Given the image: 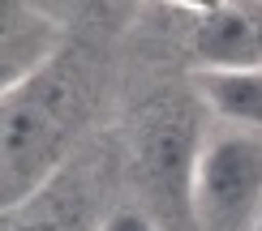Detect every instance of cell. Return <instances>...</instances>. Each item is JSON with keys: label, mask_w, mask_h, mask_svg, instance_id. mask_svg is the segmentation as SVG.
<instances>
[{"label": "cell", "mask_w": 262, "mask_h": 231, "mask_svg": "<svg viewBox=\"0 0 262 231\" xmlns=\"http://www.w3.org/2000/svg\"><path fill=\"white\" fill-rule=\"evenodd\" d=\"M99 231H163V227L142 210V206H121V210H112L99 223Z\"/></svg>", "instance_id": "52a82bcc"}, {"label": "cell", "mask_w": 262, "mask_h": 231, "mask_svg": "<svg viewBox=\"0 0 262 231\" xmlns=\"http://www.w3.org/2000/svg\"><path fill=\"white\" fill-rule=\"evenodd\" d=\"M202 141H193V129L177 107H155L142 116L138 124V163L146 184H155V193H177L181 206L189 210V180L193 163H198Z\"/></svg>", "instance_id": "3957f363"}, {"label": "cell", "mask_w": 262, "mask_h": 231, "mask_svg": "<svg viewBox=\"0 0 262 231\" xmlns=\"http://www.w3.org/2000/svg\"><path fill=\"white\" fill-rule=\"evenodd\" d=\"M189 47L202 69H249L262 64V5H215L193 13Z\"/></svg>", "instance_id": "5b68a950"}, {"label": "cell", "mask_w": 262, "mask_h": 231, "mask_svg": "<svg viewBox=\"0 0 262 231\" xmlns=\"http://www.w3.org/2000/svg\"><path fill=\"white\" fill-rule=\"evenodd\" d=\"M189 218L198 231H254L262 223V137L224 124L202 137Z\"/></svg>", "instance_id": "7a4b0ae2"}, {"label": "cell", "mask_w": 262, "mask_h": 231, "mask_svg": "<svg viewBox=\"0 0 262 231\" xmlns=\"http://www.w3.org/2000/svg\"><path fill=\"white\" fill-rule=\"evenodd\" d=\"M193 94L224 129L262 137V64L249 69H198Z\"/></svg>", "instance_id": "8992f818"}, {"label": "cell", "mask_w": 262, "mask_h": 231, "mask_svg": "<svg viewBox=\"0 0 262 231\" xmlns=\"http://www.w3.org/2000/svg\"><path fill=\"white\" fill-rule=\"evenodd\" d=\"M9 231H60V227L48 223V218H35V214L26 210V218H17V214L9 218Z\"/></svg>", "instance_id": "ba28073f"}, {"label": "cell", "mask_w": 262, "mask_h": 231, "mask_svg": "<svg viewBox=\"0 0 262 231\" xmlns=\"http://www.w3.org/2000/svg\"><path fill=\"white\" fill-rule=\"evenodd\" d=\"M64 26L48 9L35 5H0V86L17 90V86L35 82L56 64Z\"/></svg>", "instance_id": "277c9868"}, {"label": "cell", "mask_w": 262, "mask_h": 231, "mask_svg": "<svg viewBox=\"0 0 262 231\" xmlns=\"http://www.w3.org/2000/svg\"><path fill=\"white\" fill-rule=\"evenodd\" d=\"M254 231H262V223H258V227H254Z\"/></svg>", "instance_id": "9c48e42d"}, {"label": "cell", "mask_w": 262, "mask_h": 231, "mask_svg": "<svg viewBox=\"0 0 262 231\" xmlns=\"http://www.w3.org/2000/svg\"><path fill=\"white\" fill-rule=\"evenodd\" d=\"M56 69V64H52ZM5 90V206L9 214L30 201L35 189L56 171L73 124V90L56 73Z\"/></svg>", "instance_id": "6da1fadb"}]
</instances>
